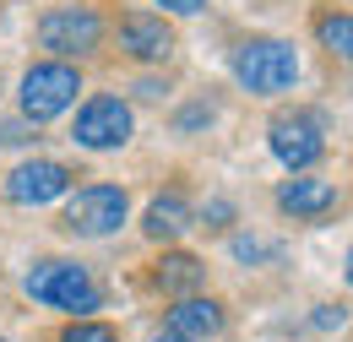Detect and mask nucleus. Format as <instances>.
<instances>
[{
    "label": "nucleus",
    "instance_id": "obj_16",
    "mask_svg": "<svg viewBox=\"0 0 353 342\" xmlns=\"http://www.w3.org/2000/svg\"><path fill=\"white\" fill-rule=\"evenodd\" d=\"M196 223H201V228H228V223H234V201H207V207H201V212H196Z\"/></svg>",
    "mask_w": 353,
    "mask_h": 342
},
{
    "label": "nucleus",
    "instance_id": "obj_6",
    "mask_svg": "<svg viewBox=\"0 0 353 342\" xmlns=\"http://www.w3.org/2000/svg\"><path fill=\"white\" fill-rule=\"evenodd\" d=\"M266 147L288 174L315 169L326 158V125H321L315 109H277L272 125H266Z\"/></svg>",
    "mask_w": 353,
    "mask_h": 342
},
{
    "label": "nucleus",
    "instance_id": "obj_17",
    "mask_svg": "<svg viewBox=\"0 0 353 342\" xmlns=\"http://www.w3.org/2000/svg\"><path fill=\"white\" fill-rule=\"evenodd\" d=\"M234 256L239 261H266V256H277V245H266V239H234Z\"/></svg>",
    "mask_w": 353,
    "mask_h": 342
},
{
    "label": "nucleus",
    "instance_id": "obj_10",
    "mask_svg": "<svg viewBox=\"0 0 353 342\" xmlns=\"http://www.w3.org/2000/svg\"><path fill=\"white\" fill-rule=\"evenodd\" d=\"M277 212L283 217H294V223H326V217L343 207V190L326 179V174H310V169H299V174H288L283 185H277Z\"/></svg>",
    "mask_w": 353,
    "mask_h": 342
},
{
    "label": "nucleus",
    "instance_id": "obj_8",
    "mask_svg": "<svg viewBox=\"0 0 353 342\" xmlns=\"http://www.w3.org/2000/svg\"><path fill=\"white\" fill-rule=\"evenodd\" d=\"M114 39H120V54L136 60V66H163L179 49V33L163 11H125L114 22Z\"/></svg>",
    "mask_w": 353,
    "mask_h": 342
},
{
    "label": "nucleus",
    "instance_id": "obj_9",
    "mask_svg": "<svg viewBox=\"0 0 353 342\" xmlns=\"http://www.w3.org/2000/svg\"><path fill=\"white\" fill-rule=\"evenodd\" d=\"M71 185H77L71 163H60V158H28V163H17L6 174V201H17V207H49Z\"/></svg>",
    "mask_w": 353,
    "mask_h": 342
},
{
    "label": "nucleus",
    "instance_id": "obj_4",
    "mask_svg": "<svg viewBox=\"0 0 353 342\" xmlns=\"http://www.w3.org/2000/svg\"><path fill=\"white\" fill-rule=\"evenodd\" d=\"M103 33H109V22L92 11V6H49L44 17H39V43H44L54 60H88L103 49Z\"/></svg>",
    "mask_w": 353,
    "mask_h": 342
},
{
    "label": "nucleus",
    "instance_id": "obj_13",
    "mask_svg": "<svg viewBox=\"0 0 353 342\" xmlns=\"http://www.w3.org/2000/svg\"><path fill=\"white\" fill-rule=\"evenodd\" d=\"M147 288H158V294H201L207 288V261L190 256V250H163V256L152 261V272H147Z\"/></svg>",
    "mask_w": 353,
    "mask_h": 342
},
{
    "label": "nucleus",
    "instance_id": "obj_18",
    "mask_svg": "<svg viewBox=\"0 0 353 342\" xmlns=\"http://www.w3.org/2000/svg\"><path fill=\"white\" fill-rule=\"evenodd\" d=\"M163 11H174V17H196V11H207V0H158Z\"/></svg>",
    "mask_w": 353,
    "mask_h": 342
},
{
    "label": "nucleus",
    "instance_id": "obj_23",
    "mask_svg": "<svg viewBox=\"0 0 353 342\" xmlns=\"http://www.w3.org/2000/svg\"><path fill=\"white\" fill-rule=\"evenodd\" d=\"M0 342H11V337H0Z\"/></svg>",
    "mask_w": 353,
    "mask_h": 342
},
{
    "label": "nucleus",
    "instance_id": "obj_15",
    "mask_svg": "<svg viewBox=\"0 0 353 342\" xmlns=\"http://www.w3.org/2000/svg\"><path fill=\"white\" fill-rule=\"evenodd\" d=\"M54 342H120V332L109 321H92V315H71V326H60Z\"/></svg>",
    "mask_w": 353,
    "mask_h": 342
},
{
    "label": "nucleus",
    "instance_id": "obj_2",
    "mask_svg": "<svg viewBox=\"0 0 353 342\" xmlns=\"http://www.w3.org/2000/svg\"><path fill=\"white\" fill-rule=\"evenodd\" d=\"M82 98V71L77 60H39L22 71V87H17V109L28 125H49L60 114H71Z\"/></svg>",
    "mask_w": 353,
    "mask_h": 342
},
{
    "label": "nucleus",
    "instance_id": "obj_19",
    "mask_svg": "<svg viewBox=\"0 0 353 342\" xmlns=\"http://www.w3.org/2000/svg\"><path fill=\"white\" fill-rule=\"evenodd\" d=\"M33 130H39V125H28V120L17 125V120H11V125H0V147H6V141H28Z\"/></svg>",
    "mask_w": 353,
    "mask_h": 342
},
{
    "label": "nucleus",
    "instance_id": "obj_20",
    "mask_svg": "<svg viewBox=\"0 0 353 342\" xmlns=\"http://www.w3.org/2000/svg\"><path fill=\"white\" fill-rule=\"evenodd\" d=\"M315 326H321V332H332V326H343V310H332V304H321V310H315Z\"/></svg>",
    "mask_w": 353,
    "mask_h": 342
},
{
    "label": "nucleus",
    "instance_id": "obj_14",
    "mask_svg": "<svg viewBox=\"0 0 353 342\" xmlns=\"http://www.w3.org/2000/svg\"><path fill=\"white\" fill-rule=\"evenodd\" d=\"M310 33H315V43H321L332 60L353 66V11H343V6H321V11L310 17Z\"/></svg>",
    "mask_w": 353,
    "mask_h": 342
},
{
    "label": "nucleus",
    "instance_id": "obj_11",
    "mask_svg": "<svg viewBox=\"0 0 353 342\" xmlns=\"http://www.w3.org/2000/svg\"><path fill=\"white\" fill-rule=\"evenodd\" d=\"M223 326H228V310H223V299H212V294H179V299L169 304V315H163V332L190 337V342L223 337Z\"/></svg>",
    "mask_w": 353,
    "mask_h": 342
},
{
    "label": "nucleus",
    "instance_id": "obj_7",
    "mask_svg": "<svg viewBox=\"0 0 353 342\" xmlns=\"http://www.w3.org/2000/svg\"><path fill=\"white\" fill-rule=\"evenodd\" d=\"M131 136H136V114H131V103L114 98V92H92L88 103L77 109V125H71V141L82 152H120Z\"/></svg>",
    "mask_w": 353,
    "mask_h": 342
},
{
    "label": "nucleus",
    "instance_id": "obj_12",
    "mask_svg": "<svg viewBox=\"0 0 353 342\" xmlns=\"http://www.w3.org/2000/svg\"><path fill=\"white\" fill-rule=\"evenodd\" d=\"M185 228H196V207H190V196L169 185L163 196H152L147 201V212H141V234L152 239V245H174Z\"/></svg>",
    "mask_w": 353,
    "mask_h": 342
},
{
    "label": "nucleus",
    "instance_id": "obj_3",
    "mask_svg": "<svg viewBox=\"0 0 353 342\" xmlns=\"http://www.w3.org/2000/svg\"><path fill=\"white\" fill-rule=\"evenodd\" d=\"M228 66H234V82L256 98H283L299 82V49L288 39H245Z\"/></svg>",
    "mask_w": 353,
    "mask_h": 342
},
{
    "label": "nucleus",
    "instance_id": "obj_22",
    "mask_svg": "<svg viewBox=\"0 0 353 342\" xmlns=\"http://www.w3.org/2000/svg\"><path fill=\"white\" fill-rule=\"evenodd\" d=\"M343 277H348V288H353V250H348V266H343Z\"/></svg>",
    "mask_w": 353,
    "mask_h": 342
},
{
    "label": "nucleus",
    "instance_id": "obj_21",
    "mask_svg": "<svg viewBox=\"0 0 353 342\" xmlns=\"http://www.w3.org/2000/svg\"><path fill=\"white\" fill-rule=\"evenodd\" d=\"M152 342H190V337H174V332H158Z\"/></svg>",
    "mask_w": 353,
    "mask_h": 342
},
{
    "label": "nucleus",
    "instance_id": "obj_1",
    "mask_svg": "<svg viewBox=\"0 0 353 342\" xmlns=\"http://www.w3.org/2000/svg\"><path fill=\"white\" fill-rule=\"evenodd\" d=\"M22 288H28V299L44 304V310H65V315H92V310H103V283L92 277V266L65 261V256L33 261L28 277H22Z\"/></svg>",
    "mask_w": 353,
    "mask_h": 342
},
{
    "label": "nucleus",
    "instance_id": "obj_5",
    "mask_svg": "<svg viewBox=\"0 0 353 342\" xmlns=\"http://www.w3.org/2000/svg\"><path fill=\"white\" fill-rule=\"evenodd\" d=\"M125 217H131V196H125V185H82V190L65 201L60 228L77 234V239H109V234L125 228Z\"/></svg>",
    "mask_w": 353,
    "mask_h": 342
}]
</instances>
